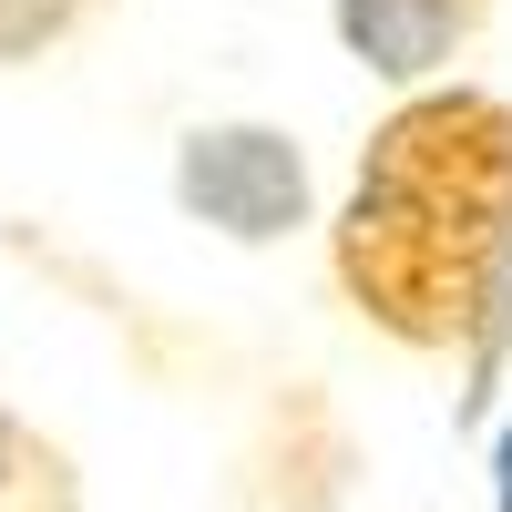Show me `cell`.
Returning a JSON list of instances; mask_svg holds the SVG:
<instances>
[{"instance_id": "cell-3", "label": "cell", "mask_w": 512, "mask_h": 512, "mask_svg": "<svg viewBox=\"0 0 512 512\" xmlns=\"http://www.w3.org/2000/svg\"><path fill=\"white\" fill-rule=\"evenodd\" d=\"M472 21H482V0H328L338 52L359 72H379V82H400V93L441 82L451 52L472 41Z\"/></svg>"}, {"instance_id": "cell-2", "label": "cell", "mask_w": 512, "mask_h": 512, "mask_svg": "<svg viewBox=\"0 0 512 512\" xmlns=\"http://www.w3.org/2000/svg\"><path fill=\"white\" fill-rule=\"evenodd\" d=\"M175 205L195 226H216L226 246H277L318 205L308 144L287 123H195L175 144Z\"/></svg>"}, {"instance_id": "cell-5", "label": "cell", "mask_w": 512, "mask_h": 512, "mask_svg": "<svg viewBox=\"0 0 512 512\" xmlns=\"http://www.w3.org/2000/svg\"><path fill=\"white\" fill-rule=\"evenodd\" d=\"M113 0H0V62H41L62 52L82 21H103Z\"/></svg>"}, {"instance_id": "cell-4", "label": "cell", "mask_w": 512, "mask_h": 512, "mask_svg": "<svg viewBox=\"0 0 512 512\" xmlns=\"http://www.w3.org/2000/svg\"><path fill=\"white\" fill-rule=\"evenodd\" d=\"M0 512H82L72 451L41 431V420H21L11 400H0Z\"/></svg>"}, {"instance_id": "cell-6", "label": "cell", "mask_w": 512, "mask_h": 512, "mask_svg": "<svg viewBox=\"0 0 512 512\" xmlns=\"http://www.w3.org/2000/svg\"><path fill=\"white\" fill-rule=\"evenodd\" d=\"M492 512H512V420L492 431Z\"/></svg>"}, {"instance_id": "cell-1", "label": "cell", "mask_w": 512, "mask_h": 512, "mask_svg": "<svg viewBox=\"0 0 512 512\" xmlns=\"http://www.w3.org/2000/svg\"><path fill=\"white\" fill-rule=\"evenodd\" d=\"M328 277L379 338L461 359L482 410L512 349V103L482 82L400 93L328 216Z\"/></svg>"}]
</instances>
